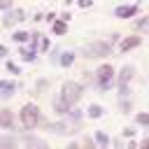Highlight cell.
I'll return each mask as SVG.
<instances>
[{"label": "cell", "instance_id": "obj_1", "mask_svg": "<svg viewBox=\"0 0 149 149\" xmlns=\"http://www.w3.org/2000/svg\"><path fill=\"white\" fill-rule=\"evenodd\" d=\"M47 119L42 116V109L37 102H26L21 109H19V126L23 130H35L44 123Z\"/></svg>", "mask_w": 149, "mask_h": 149}, {"label": "cell", "instance_id": "obj_2", "mask_svg": "<svg viewBox=\"0 0 149 149\" xmlns=\"http://www.w3.org/2000/svg\"><path fill=\"white\" fill-rule=\"evenodd\" d=\"M114 77H116V68H114L112 63H100V65L93 70V84H95L100 91L114 88Z\"/></svg>", "mask_w": 149, "mask_h": 149}, {"label": "cell", "instance_id": "obj_3", "mask_svg": "<svg viewBox=\"0 0 149 149\" xmlns=\"http://www.w3.org/2000/svg\"><path fill=\"white\" fill-rule=\"evenodd\" d=\"M112 51H114V47L107 40H93V42L81 47L84 58H107V56H112Z\"/></svg>", "mask_w": 149, "mask_h": 149}, {"label": "cell", "instance_id": "obj_4", "mask_svg": "<svg viewBox=\"0 0 149 149\" xmlns=\"http://www.w3.org/2000/svg\"><path fill=\"white\" fill-rule=\"evenodd\" d=\"M84 84L81 81H74V79H68V81H63V86H61V95H63V100L70 105V107H74L79 100H81V95H84Z\"/></svg>", "mask_w": 149, "mask_h": 149}, {"label": "cell", "instance_id": "obj_5", "mask_svg": "<svg viewBox=\"0 0 149 149\" xmlns=\"http://www.w3.org/2000/svg\"><path fill=\"white\" fill-rule=\"evenodd\" d=\"M42 128L49 130V133H54V135H74L81 128V123H70V121L61 119V121H44Z\"/></svg>", "mask_w": 149, "mask_h": 149}, {"label": "cell", "instance_id": "obj_6", "mask_svg": "<svg viewBox=\"0 0 149 149\" xmlns=\"http://www.w3.org/2000/svg\"><path fill=\"white\" fill-rule=\"evenodd\" d=\"M21 21H26V12H23L21 7H12V9H7V12L2 14V26H5V28H14V26H19Z\"/></svg>", "mask_w": 149, "mask_h": 149}, {"label": "cell", "instance_id": "obj_7", "mask_svg": "<svg viewBox=\"0 0 149 149\" xmlns=\"http://www.w3.org/2000/svg\"><path fill=\"white\" fill-rule=\"evenodd\" d=\"M142 44V35H128V37H121L119 40V51L121 54H128V51H133V49H137Z\"/></svg>", "mask_w": 149, "mask_h": 149}, {"label": "cell", "instance_id": "obj_8", "mask_svg": "<svg viewBox=\"0 0 149 149\" xmlns=\"http://www.w3.org/2000/svg\"><path fill=\"white\" fill-rule=\"evenodd\" d=\"M19 88H21L19 81H14V79H0V98H2V100L14 98V93H16Z\"/></svg>", "mask_w": 149, "mask_h": 149}, {"label": "cell", "instance_id": "obj_9", "mask_svg": "<svg viewBox=\"0 0 149 149\" xmlns=\"http://www.w3.org/2000/svg\"><path fill=\"white\" fill-rule=\"evenodd\" d=\"M0 128L2 130H14L16 128V116L9 107H2L0 109Z\"/></svg>", "mask_w": 149, "mask_h": 149}, {"label": "cell", "instance_id": "obj_10", "mask_svg": "<svg viewBox=\"0 0 149 149\" xmlns=\"http://www.w3.org/2000/svg\"><path fill=\"white\" fill-rule=\"evenodd\" d=\"M137 14H140V5H119L114 9L116 19H135Z\"/></svg>", "mask_w": 149, "mask_h": 149}, {"label": "cell", "instance_id": "obj_11", "mask_svg": "<svg viewBox=\"0 0 149 149\" xmlns=\"http://www.w3.org/2000/svg\"><path fill=\"white\" fill-rule=\"evenodd\" d=\"M133 79H135V65H123L114 77V86L116 84H130Z\"/></svg>", "mask_w": 149, "mask_h": 149}, {"label": "cell", "instance_id": "obj_12", "mask_svg": "<svg viewBox=\"0 0 149 149\" xmlns=\"http://www.w3.org/2000/svg\"><path fill=\"white\" fill-rule=\"evenodd\" d=\"M23 147L26 149H51L49 142L37 137V135H23Z\"/></svg>", "mask_w": 149, "mask_h": 149}, {"label": "cell", "instance_id": "obj_13", "mask_svg": "<svg viewBox=\"0 0 149 149\" xmlns=\"http://www.w3.org/2000/svg\"><path fill=\"white\" fill-rule=\"evenodd\" d=\"M51 109L56 112V116H61V119H63V116L68 114V109H70V105H68V102L63 100V95L58 93V95H54V98H51Z\"/></svg>", "mask_w": 149, "mask_h": 149}, {"label": "cell", "instance_id": "obj_14", "mask_svg": "<svg viewBox=\"0 0 149 149\" xmlns=\"http://www.w3.org/2000/svg\"><path fill=\"white\" fill-rule=\"evenodd\" d=\"M19 58H21L23 63H33V61L37 58V51L30 49L28 44H19Z\"/></svg>", "mask_w": 149, "mask_h": 149}, {"label": "cell", "instance_id": "obj_15", "mask_svg": "<svg viewBox=\"0 0 149 149\" xmlns=\"http://www.w3.org/2000/svg\"><path fill=\"white\" fill-rule=\"evenodd\" d=\"M74 58H77V54H74V51H63V49H61L58 65H61V68H72V65H74Z\"/></svg>", "mask_w": 149, "mask_h": 149}, {"label": "cell", "instance_id": "obj_16", "mask_svg": "<svg viewBox=\"0 0 149 149\" xmlns=\"http://www.w3.org/2000/svg\"><path fill=\"white\" fill-rule=\"evenodd\" d=\"M63 119H65V121H70V123H81V119H84V109H79V107L74 105V107H70V109H68V114H65Z\"/></svg>", "mask_w": 149, "mask_h": 149}, {"label": "cell", "instance_id": "obj_17", "mask_svg": "<svg viewBox=\"0 0 149 149\" xmlns=\"http://www.w3.org/2000/svg\"><path fill=\"white\" fill-rule=\"evenodd\" d=\"M93 142L98 149H107L109 147V135L105 130H93Z\"/></svg>", "mask_w": 149, "mask_h": 149}, {"label": "cell", "instance_id": "obj_18", "mask_svg": "<svg viewBox=\"0 0 149 149\" xmlns=\"http://www.w3.org/2000/svg\"><path fill=\"white\" fill-rule=\"evenodd\" d=\"M88 119H100V116H105V107L102 105H98V102H91L88 107H86V112H84Z\"/></svg>", "mask_w": 149, "mask_h": 149}, {"label": "cell", "instance_id": "obj_19", "mask_svg": "<svg viewBox=\"0 0 149 149\" xmlns=\"http://www.w3.org/2000/svg\"><path fill=\"white\" fill-rule=\"evenodd\" d=\"M133 26H135L137 35H144V33H149V16H135Z\"/></svg>", "mask_w": 149, "mask_h": 149}, {"label": "cell", "instance_id": "obj_20", "mask_svg": "<svg viewBox=\"0 0 149 149\" xmlns=\"http://www.w3.org/2000/svg\"><path fill=\"white\" fill-rule=\"evenodd\" d=\"M19 140L14 135H0V149H16Z\"/></svg>", "mask_w": 149, "mask_h": 149}, {"label": "cell", "instance_id": "obj_21", "mask_svg": "<svg viewBox=\"0 0 149 149\" xmlns=\"http://www.w3.org/2000/svg\"><path fill=\"white\" fill-rule=\"evenodd\" d=\"M51 33H54L56 37L65 35V33H68V23H65V21H61V19H56V21L51 23Z\"/></svg>", "mask_w": 149, "mask_h": 149}, {"label": "cell", "instance_id": "obj_22", "mask_svg": "<svg viewBox=\"0 0 149 149\" xmlns=\"http://www.w3.org/2000/svg\"><path fill=\"white\" fill-rule=\"evenodd\" d=\"M28 37H30L28 30H14L12 33V42H16V44H28Z\"/></svg>", "mask_w": 149, "mask_h": 149}, {"label": "cell", "instance_id": "obj_23", "mask_svg": "<svg viewBox=\"0 0 149 149\" xmlns=\"http://www.w3.org/2000/svg\"><path fill=\"white\" fill-rule=\"evenodd\" d=\"M119 112L128 116V114L133 112V100H130V98H119Z\"/></svg>", "mask_w": 149, "mask_h": 149}, {"label": "cell", "instance_id": "obj_24", "mask_svg": "<svg viewBox=\"0 0 149 149\" xmlns=\"http://www.w3.org/2000/svg\"><path fill=\"white\" fill-rule=\"evenodd\" d=\"M133 121H135V126L147 128V126H149V114H147V112H137V114L133 116Z\"/></svg>", "mask_w": 149, "mask_h": 149}, {"label": "cell", "instance_id": "obj_25", "mask_svg": "<svg viewBox=\"0 0 149 149\" xmlns=\"http://www.w3.org/2000/svg\"><path fill=\"white\" fill-rule=\"evenodd\" d=\"M40 37H42V33H37V30H35V33H30V37H28V47L37 51V47H40Z\"/></svg>", "mask_w": 149, "mask_h": 149}, {"label": "cell", "instance_id": "obj_26", "mask_svg": "<svg viewBox=\"0 0 149 149\" xmlns=\"http://www.w3.org/2000/svg\"><path fill=\"white\" fill-rule=\"evenodd\" d=\"M35 91H37V95H40V93H47V91H49V79H44V77L37 79V81H35Z\"/></svg>", "mask_w": 149, "mask_h": 149}, {"label": "cell", "instance_id": "obj_27", "mask_svg": "<svg viewBox=\"0 0 149 149\" xmlns=\"http://www.w3.org/2000/svg\"><path fill=\"white\" fill-rule=\"evenodd\" d=\"M135 135H137V128H135V126H123V128H121V137L133 140Z\"/></svg>", "mask_w": 149, "mask_h": 149}, {"label": "cell", "instance_id": "obj_28", "mask_svg": "<svg viewBox=\"0 0 149 149\" xmlns=\"http://www.w3.org/2000/svg\"><path fill=\"white\" fill-rule=\"evenodd\" d=\"M49 49H51V40L42 35V37H40V47H37V51H40V54H47Z\"/></svg>", "mask_w": 149, "mask_h": 149}, {"label": "cell", "instance_id": "obj_29", "mask_svg": "<svg viewBox=\"0 0 149 149\" xmlns=\"http://www.w3.org/2000/svg\"><path fill=\"white\" fill-rule=\"evenodd\" d=\"M116 91L119 98H130V84H116Z\"/></svg>", "mask_w": 149, "mask_h": 149}, {"label": "cell", "instance_id": "obj_30", "mask_svg": "<svg viewBox=\"0 0 149 149\" xmlns=\"http://www.w3.org/2000/svg\"><path fill=\"white\" fill-rule=\"evenodd\" d=\"M5 68H7V72H12V74H21V65H16L14 61H7Z\"/></svg>", "mask_w": 149, "mask_h": 149}, {"label": "cell", "instance_id": "obj_31", "mask_svg": "<svg viewBox=\"0 0 149 149\" xmlns=\"http://www.w3.org/2000/svg\"><path fill=\"white\" fill-rule=\"evenodd\" d=\"M58 56H61V49H58V47H56V49H49V63H51V65L58 63Z\"/></svg>", "mask_w": 149, "mask_h": 149}, {"label": "cell", "instance_id": "obj_32", "mask_svg": "<svg viewBox=\"0 0 149 149\" xmlns=\"http://www.w3.org/2000/svg\"><path fill=\"white\" fill-rule=\"evenodd\" d=\"M79 147H81V149H98L95 142H93V137H84V142H81Z\"/></svg>", "mask_w": 149, "mask_h": 149}, {"label": "cell", "instance_id": "obj_33", "mask_svg": "<svg viewBox=\"0 0 149 149\" xmlns=\"http://www.w3.org/2000/svg\"><path fill=\"white\" fill-rule=\"evenodd\" d=\"M14 7V0H0V12H7Z\"/></svg>", "mask_w": 149, "mask_h": 149}, {"label": "cell", "instance_id": "obj_34", "mask_svg": "<svg viewBox=\"0 0 149 149\" xmlns=\"http://www.w3.org/2000/svg\"><path fill=\"white\" fill-rule=\"evenodd\" d=\"M109 144H112L114 149H126V144H123V140H121V137H114V140H109Z\"/></svg>", "mask_w": 149, "mask_h": 149}, {"label": "cell", "instance_id": "obj_35", "mask_svg": "<svg viewBox=\"0 0 149 149\" xmlns=\"http://www.w3.org/2000/svg\"><path fill=\"white\" fill-rule=\"evenodd\" d=\"M74 5L81 9H88V7H93V0H74Z\"/></svg>", "mask_w": 149, "mask_h": 149}, {"label": "cell", "instance_id": "obj_36", "mask_svg": "<svg viewBox=\"0 0 149 149\" xmlns=\"http://www.w3.org/2000/svg\"><path fill=\"white\" fill-rule=\"evenodd\" d=\"M137 149H149V137H147V135H144V137L137 142Z\"/></svg>", "mask_w": 149, "mask_h": 149}, {"label": "cell", "instance_id": "obj_37", "mask_svg": "<svg viewBox=\"0 0 149 149\" xmlns=\"http://www.w3.org/2000/svg\"><path fill=\"white\" fill-rule=\"evenodd\" d=\"M119 40H121V35H119V33H112V37H109V40H107V42H109V44H112V47H114V44H116V42H119Z\"/></svg>", "mask_w": 149, "mask_h": 149}, {"label": "cell", "instance_id": "obj_38", "mask_svg": "<svg viewBox=\"0 0 149 149\" xmlns=\"http://www.w3.org/2000/svg\"><path fill=\"white\" fill-rule=\"evenodd\" d=\"M9 56V49H7V44H0V58H7Z\"/></svg>", "mask_w": 149, "mask_h": 149}, {"label": "cell", "instance_id": "obj_39", "mask_svg": "<svg viewBox=\"0 0 149 149\" xmlns=\"http://www.w3.org/2000/svg\"><path fill=\"white\" fill-rule=\"evenodd\" d=\"M65 149H81V147H79V142H77V140H70V142L65 144Z\"/></svg>", "mask_w": 149, "mask_h": 149}, {"label": "cell", "instance_id": "obj_40", "mask_svg": "<svg viewBox=\"0 0 149 149\" xmlns=\"http://www.w3.org/2000/svg\"><path fill=\"white\" fill-rule=\"evenodd\" d=\"M58 19H61V21H65V23H68V21H70V19H72V14H70V12H61V16H58Z\"/></svg>", "mask_w": 149, "mask_h": 149}, {"label": "cell", "instance_id": "obj_41", "mask_svg": "<svg viewBox=\"0 0 149 149\" xmlns=\"http://www.w3.org/2000/svg\"><path fill=\"white\" fill-rule=\"evenodd\" d=\"M56 19H58V16H56V14H54V12H49V14H47V16H44V21H49V23H54V21H56Z\"/></svg>", "mask_w": 149, "mask_h": 149}, {"label": "cell", "instance_id": "obj_42", "mask_svg": "<svg viewBox=\"0 0 149 149\" xmlns=\"http://www.w3.org/2000/svg\"><path fill=\"white\" fill-rule=\"evenodd\" d=\"M126 149H137V142H133V140H130V142L126 144Z\"/></svg>", "mask_w": 149, "mask_h": 149}, {"label": "cell", "instance_id": "obj_43", "mask_svg": "<svg viewBox=\"0 0 149 149\" xmlns=\"http://www.w3.org/2000/svg\"><path fill=\"white\" fill-rule=\"evenodd\" d=\"M65 2V7H70V5H74V0H63Z\"/></svg>", "mask_w": 149, "mask_h": 149}, {"label": "cell", "instance_id": "obj_44", "mask_svg": "<svg viewBox=\"0 0 149 149\" xmlns=\"http://www.w3.org/2000/svg\"><path fill=\"white\" fill-rule=\"evenodd\" d=\"M107 149H109V147H107Z\"/></svg>", "mask_w": 149, "mask_h": 149}]
</instances>
